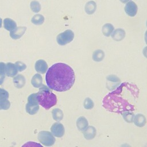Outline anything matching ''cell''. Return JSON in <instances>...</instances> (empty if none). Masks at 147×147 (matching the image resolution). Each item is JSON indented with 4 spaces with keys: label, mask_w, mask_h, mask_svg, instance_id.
<instances>
[{
    "label": "cell",
    "mask_w": 147,
    "mask_h": 147,
    "mask_svg": "<svg viewBox=\"0 0 147 147\" xmlns=\"http://www.w3.org/2000/svg\"><path fill=\"white\" fill-rule=\"evenodd\" d=\"M139 93L136 84L123 82L105 96L102 106L107 111L116 113L133 111L136 109Z\"/></svg>",
    "instance_id": "6da1fadb"
},
{
    "label": "cell",
    "mask_w": 147,
    "mask_h": 147,
    "mask_svg": "<svg viewBox=\"0 0 147 147\" xmlns=\"http://www.w3.org/2000/svg\"><path fill=\"white\" fill-rule=\"evenodd\" d=\"M75 80V75L72 68L62 63L52 65L48 69L45 76L48 87L59 92L69 90L74 85Z\"/></svg>",
    "instance_id": "7a4b0ae2"
},
{
    "label": "cell",
    "mask_w": 147,
    "mask_h": 147,
    "mask_svg": "<svg viewBox=\"0 0 147 147\" xmlns=\"http://www.w3.org/2000/svg\"><path fill=\"white\" fill-rule=\"evenodd\" d=\"M37 94V100L42 107L48 110L57 103V97L45 85L42 84Z\"/></svg>",
    "instance_id": "3957f363"
},
{
    "label": "cell",
    "mask_w": 147,
    "mask_h": 147,
    "mask_svg": "<svg viewBox=\"0 0 147 147\" xmlns=\"http://www.w3.org/2000/svg\"><path fill=\"white\" fill-rule=\"evenodd\" d=\"M38 139L41 144L44 146H52L55 142V138L48 131H41L38 134Z\"/></svg>",
    "instance_id": "277c9868"
},
{
    "label": "cell",
    "mask_w": 147,
    "mask_h": 147,
    "mask_svg": "<svg viewBox=\"0 0 147 147\" xmlns=\"http://www.w3.org/2000/svg\"><path fill=\"white\" fill-rule=\"evenodd\" d=\"M74 38V32L69 29L66 30L63 33L59 34L57 36L56 40L57 43L60 45H64L71 42Z\"/></svg>",
    "instance_id": "5b68a950"
},
{
    "label": "cell",
    "mask_w": 147,
    "mask_h": 147,
    "mask_svg": "<svg viewBox=\"0 0 147 147\" xmlns=\"http://www.w3.org/2000/svg\"><path fill=\"white\" fill-rule=\"evenodd\" d=\"M51 130L52 134L57 137H63L65 132L63 125L59 122L53 123L51 127Z\"/></svg>",
    "instance_id": "8992f818"
},
{
    "label": "cell",
    "mask_w": 147,
    "mask_h": 147,
    "mask_svg": "<svg viewBox=\"0 0 147 147\" xmlns=\"http://www.w3.org/2000/svg\"><path fill=\"white\" fill-rule=\"evenodd\" d=\"M138 7L137 5L133 1H129L125 5V11L130 17H134L137 13Z\"/></svg>",
    "instance_id": "52a82bcc"
},
{
    "label": "cell",
    "mask_w": 147,
    "mask_h": 147,
    "mask_svg": "<svg viewBox=\"0 0 147 147\" xmlns=\"http://www.w3.org/2000/svg\"><path fill=\"white\" fill-rule=\"evenodd\" d=\"M26 30V27L25 26L16 27L14 29L10 31V36L13 39H14V40L18 39L24 35Z\"/></svg>",
    "instance_id": "ba28073f"
},
{
    "label": "cell",
    "mask_w": 147,
    "mask_h": 147,
    "mask_svg": "<svg viewBox=\"0 0 147 147\" xmlns=\"http://www.w3.org/2000/svg\"><path fill=\"white\" fill-rule=\"evenodd\" d=\"M18 72L17 68L15 65L12 63H7L5 65V73L9 77H14Z\"/></svg>",
    "instance_id": "9c48e42d"
},
{
    "label": "cell",
    "mask_w": 147,
    "mask_h": 147,
    "mask_svg": "<svg viewBox=\"0 0 147 147\" xmlns=\"http://www.w3.org/2000/svg\"><path fill=\"white\" fill-rule=\"evenodd\" d=\"M48 69V64L44 60H38L35 63V69L40 74H45Z\"/></svg>",
    "instance_id": "30bf717a"
},
{
    "label": "cell",
    "mask_w": 147,
    "mask_h": 147,
    "mask_svg": "<svg viewBox=\"0 0 147 147\" xmlns=\"http://www.w3.org/2000/svg\"><path fill=\"white\" fill-rule=\"evenodd\" d=\"M83 131V136L87 140L93 139L96 135L95 128L92 126L87 127Z\"/></svg>",
    "instance_id": "8fae6325"
},
{
    "label": "cell",
    "mask_w": 147,
    "mask_h": 147,
    "mask_svg": "<svg viewBox=\"0 0 147 147\" xmlns=\"http://www.w3.org/2000/svg\"><path fill=\"white\" fill-rule=\"evenodd\" d=\"M13 83L16 88H21L25 84V78L22 75H18L13 78Z\"/></svg>",
    "instance_id": "7c38bea8"
},
{
    "label": "cell",
    "mask_w": 147,
    "mask_h": 147,
    "mask_svg": "<svg viewBox=\"0 0 147 147\" xmlns=\"http://www.w3.org/2000/svg\"><path fill=\"white\" fill-rule=\"evenodd\" d=\"M125 32L122 29H117L112 33V38L117 41H121L125 38Z\"/></svg>",
    "instance_id": "4fadbf2b"
},
{
    "label": "cell",
    "mask_w": 147,
    "mask_h": 147,
    "mask_svg": "<svg viewBox=\"0 0 147 147\" xmlns=\"http://www.w3.org/2000/svg\"><path fill=\"white\" fill-rule=\"evenodd\" d=\"M3 26L6 30L11 31L17 27V24L14 20L6 18L3 20Z\"/></svg>",
    "instance_id": "5bb4252c"
},
{
    "label": "cell",
    "mask_w": 147,
    "mask_h": 147,
    "mask_svg": "<svg viewBox=\"0 0 147 147\" xmlns=\"http://www.w3.org/2000/svg\"><path fill=\"white\" fill-rule=\"evenodd\" d=\"M133 121L136 126L138 127H142L146 123V118L144 115L138 114L134 117Z\"/></svg>",
    "instance_id": "9a60e30c"
},
{
    "label": "cell",
    "mask_w": 147,
    "mask_h": 147,
    "mask_svg": "<svg viewBox=\"0 0 147 147\" xmlns=\"http://www.w3.org/2000/svg\"><path fill=\"white\" fill-rule=\"evenodd\" d=\"M88 121L84 117H80L76 121V126L80 131H83L88 126Z\"/></svg>",
    "instance_id": "2e32d148"
},
{
    "label": "cell",
    "mask_w": 147,
    "mask_h": 147,
    "mask_svg": "<svg viewBox=\"0 0 147 147\" xmlns=\"http://www.w3.org/2000/svg\"><path fill=\"white\" fill-rule=\"evenodd\" d=\"M84 9L88 14H92L96 9V3L92 1L87 2L85 5Z\"/></svg>",
    "instance_id": "e0dca14e"
},
{
    "label": "cell",
    "mask_w": 147,
    "mask_h": 147,
    "mask_svg": "<svg viewBox=\"0 0 147 147\" xmlns=\"http://www.w3.org/2000/svg\"><path fill=\"white\" fill-rule=\"evenodd\" d=\"M42 83V78L41 76V75L38 74H35L32 80H31V83L33 85V87L36 88H39L41 85Z\"/></svg>",
    "instance_id": "ac0fdd59"
},
{
    "label": "cell",
    "mask_w": 147,
    "mask_h": 147,
    "mask_svg": "<svg viewBox=\"0 0 147 147\" xmlns=\"http://www.w3.org/2000/svg\"><path fill=\"white\" fill-rule=\"evenodd\" d=\"M39 110L38 104L32 105L28 103L26 105V111L30 115H34L36 114Z\"/></svg>",
    "instance_id": "d6986e66"
},
{
    "label": "cell",
    "mask_w": 147,
    "mask_h": 147,
    "mask_svg": "<svg viewBox=\"0 0 147 147\" xmlns=\"http://www.w3.org/2000/svg\"><path fill=\"white\" fill-rule=\"evenodd\" d=\"M114 30V26L111 24H105L102 29V31L104 36L109 37L110 36L111 33Z\"/></svg>",
    "instance_id": "ffe728a7"
},
{
    "label": "cell",
    "mask_w": 147,
    "mask_h": 147,
    "mask_svg": "<svg viewBox=\"0 0 147 147\" xmlns=\"http://www.w3.org/2000/svg\"><path fill=\"white\" fill-rule=\"evenodd\" d=\"M45 20L44 17L41 14H36L31 19V22L36 25H40L44 23Z\"/></svg>",
    "instance_id": "44dd1931"
},
{
    "label": "cell",
    "mask_w": 147,
    "mask_h": 147,
    "mask_svg": "<svg viewBox=\"0 0 147 147\" xmlns=\"http://www.w3.org/2000/svg\"><path fill=\"white\" fill-rule=\"evenodd\" d=\"M52 114L53 118L55 121H60L62 120L63 118V113L60 109H54L52 111Z\"/></svg>",
    "instance_id": "7402d4cb"
},
{
    "label": "cell",
    "mask_w": 147,
    "mask_h": 147,
    "mask_svg": "<svg viewBox=\"0 0 147 147\" xmlns=\"http://www.w3.org/2000/svg\"><path fill=\"white\" fill-rule=\"evenodd\" d=\"M10 103L8 98L5 97L0 98V110H7L10 108Z\"/></svg>",
    "instance_id": "603a6c76"
},
{
    "label": "cell",
    "mask_w": 147,
    "mask_h": 147,
    "mask_svg": "<svg viewBox=\"0 0 147 147\" xmlns=\"http://www.w3.org/2000/svg\"><path fill=\"white\" fill-rule=\"evenodd\" d=\"M105 56V53L102 50H96L92 55V59L94 61H100L103 60Z\"/></svg>",
    "instance_id": "cb8c5ba5"
},
{
    "label": "cell",
    "mask_w": 147,
    "mask_h": 147,
    "mask_svg": "<svg viewBox=\"0 0 147 147\" xmlns=\"http://www.w3.org/2000/svg\"><path fill=\"white\" fill-rule=\"evenodd\" d=\"M124 119L127 122H132L134 117V114L131 111H124L121 113Z\"/></svg>",
    "instance_id": "d4e9b609"
},
{
    "label": "cell",
    "mask_w": 147,
    "mask_h": 147,
    "mask_svg": "<svg viewBox=\"0 0 147 147\" xmlns=\"http://www.w3.org/2000/svg\"><path fill=\"white\" fill-rule=\"evenodd\" d=\"M5 63L0 62V85L2 84L5 78Z\"/></svg>",
    "instance_id": "484cf974"
},
{
    "label": "cell",
    "mask_w": 147,
    "mask_h": 147,
    "mask_svg": "<svg viewBox=\"0 0 147 147\" xmlns=\"http://www.w3.org/2000/svg\"><path fill=\"white\" fill-rule=\"evenodd\" d=\"M30 9L34 13H38L41 10V5L38 1H33L30 2Z\"/></svg>",
    "instance_id": "4316f807"
},
{
    "label": "cell",
    "mask_w": 147,
    "mask_h": 147,
    "mask_svg": "<svg viewBox=\"0 0 147 147\" xmlns=\"http://www.w3.org/2000/svg\"><path fill=\"white\" fill-rule=\"evenodd\" d=\"M28 103L32 105H37L38 104L37 100V94L34 93L30 94L28 98Z\"/></svg>",
    "instance_id": "83f0119b"
},
{
    "label": "cell",
    "mask_w": 147,
    "mask_h": 147,
    "mask_svg": "<svg viewBox=\"0 0 147 147\" xmlns=\"http://www.w3.org/2000/svg\"><path fill=\"white\" fill-rule=\"evenodd\" d=\"M83 105H84V107L85 109H91L94 107V102L90 98H86V99L84 101Z\"/></svg>",
    "instance_id": "f1b7e54d"
},
{
    "label": "cell",
    "mask_w": 147,
    "mask_h": 147,
    "mask_svg": "<svg viewBox=\"0 0 147 147\" xmlns=\"http://www.w3.org/2000/svg\"><path fill=\"white\" fill-rule=\"evenodd\" d=\"M15 65L17 68L18 71L21 72L24 70H25L26 68V65L25 63L21 62V61H17L15 63Z\"/></svg>",
    "instance_id": "f546056e"
},
{
    "label": "cell",
    "mask_w": 147,
    "mask_h": 147,
    "mask_svg": "<svg viewBox=\"0 0 147 147\" xmlns=\"http://www.w3.org/2000/svg\"><path fill=\"white\" fill-rule=\"evenodd\" d=\"M9 95L8 92L5 89L0 88V98L5 97V98H9Z\"/></svg>",
    "instance_id": "4dcf8cb0"
},
{
    "label": "cell",
    "mask_w": 147,
    "mask_h": 147,
    "mask_svg": "<svg viewBox=\"0 0 147 147\" xmlns=\"http://www.w3.org/2000/svg\"><path fill=\"white\" fill-rule=\"evenodd\" d=\"M121 2H122V3H127V2H129V1H130V0H119Z\"/></svg>",
    "instance_id": "1f68e13d"
},
{
    "label": "cell",
    "mask_w": 147,
    "mask_h": 147,
    "mask_svg": "<svg viewBox=\"0 0 147 147\" xmlns=\"http://www.w3.org/2000/svg\"><path fill=\"white\" fill-rule=\"evenodd\" d=\"M2 19L0 18V28H1V26H2Z\"/></svg>",
    "instance_id": "d6a6232c"
}]
</instances>
